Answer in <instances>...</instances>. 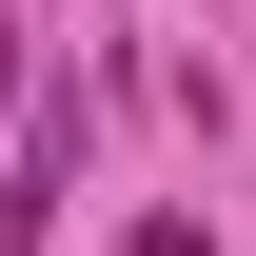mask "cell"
Masks as SVG:
<instances>
[{
	"label": "cell",
	"mask_w": 256,
	"mask_h": 256,
	"mask_svg": "<svg viewBox=\"0 0 256 256\" xmlns=\"http://www.w3.org/2000/svg\"><path fill=\"white\" fill-rule=\"evenodd\" d=\"M0 118H20V20H0Z\"/></svg>",
	"instance_id": "6da1fadb"
}]
</instances>
